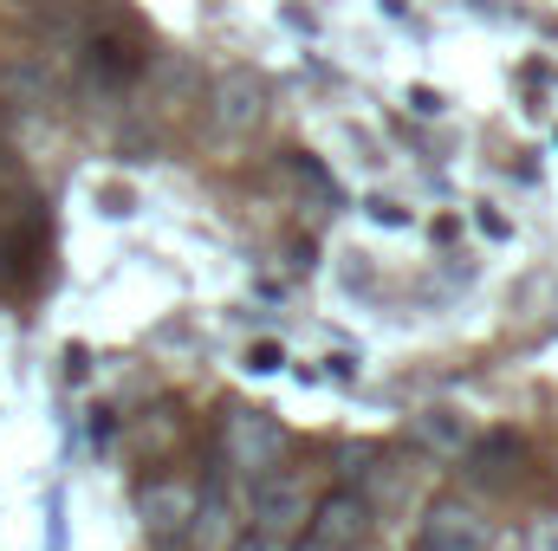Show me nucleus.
Here are the masks:
<instances>
[{
	"label": "nucleus",
	"instance_id": "nucleus-1",
	"mask_svg": "<svg viewBox=\"0 0 558 551\" xmlns=\"http://www.w3.org/2000/svg\"><path fill=\"white\" fill-rule=\"evenodd\" d=\"M279 454H286V428H279L267 409H228L221 415V461L241 467L247 480L267 474Z\"/></svg>",
	"mask_w": 558,
	"mask_h": 551
},
{
	"label": "nucleus",
	"instance_id": "nucleus-2",
	"mask_svg": "<svg viewBox=\"0 0 558 551\" xmlns=\"http://www.w3.org/2000/svg\"><path fill=\"white\" fill-rule=\"evenodd\" d=\"M305 539H312L318 551H357L364 539H371V500L351 493V487L325 493V500L312 506V519H305Z\"/></svg>",
	"mask_w": 558,
	"mask_h": 551
},
{
	"label": "nucleus",
	"instance_id": "nucleus-3",
	"mask_svg": "<svg viewBox=\"0 0 558 551\" xmlns=\"http://www.w3.org/2000/svg\"><path fill=\"white\" fill-rule=\"evenodd\" d=\"M247 506H254V526L260 532H292V526H305L312 519V500H305V480L299 474H279V467H267V474H254V493H247Z\"/></svg>",
	"mask_w": 558,
	"mask_h": 551
},
{
	"label": "nucleus",
	"instance_id": "nucleus-4",
	"mask_svg": "<svg viewBox=\"0 0 558 551\" xmlns=\"http://www.w3.org/2000/svg\"><path fill=\"white\" fill-rule=\"evenodd\" d=\"M137 519H143V532H149V546H182L189 539V519H195V487L149 480L137 493Z\"/></svg>",
	"mask_w": 558,
	"mask_h": 551
},
{
	"label": "nucleus",
	"instance_id": "nucleus-5",
	"mask_svg": "<svg viewBox=\"0 0 558 551\" xmlns=\"http://www.w3.org/2000/svg\"><path fill=\"white\" fill-rule=\"evenodd\" d=\"M416 546L422 551H494V532H487V519H481L474 506L435 500L428 519H422V532H416Z\"/></svg>",
	"mask_w": 558,
	"mask_h": 551
},
{
	"label": "nucleus",
	"instance_id": "nucleus-6",
	"mask_svg": "<svg viewBox=\"0 0 558 551\" xmlns=\"http://www.w3.org/2000/svg\"><path fill=\"white\" fill-rule=\"evenodd\" d=\"M260 111H267V85H260L254 72H221V78H215V124H221L228 137L254 131Z\"/></svg>",
	"mask_w": 558,
	"mask_h": 551
},
{
	"label": "nucleus",
	"instance_id": "nucleus-7",
	"mask_svg": "<svg viewBox=\"0 0 558 551\" xmlns=\"http://www.w3.org/2000/svg\"><path fill=\"white\" fill-rule=\"evenodd\" d=\"M468 480L474 487H507L513 474H520V441L513 434H481V441H468Z\"/></svg>",
	"mask_w": 558,
	"mask_h": 551
},
{
	"label": "nucleus",
	"instance_id": "nucleus-8",
	"mask_svg": "<svg viewBox=\"0 0 558 551\" xmlns=\"http://www.w3.org/2000/svg\"><path fill=\"white\" fill-rule=\"evenodd\" d=\"M189 546H195V551H228V546H234V506H228V493H221V487H208V493H195V519H189Z\"/></svg>",
	"mask_w": 558,
	"mask_h": 551
},
{
	"label": "nucleus",
	"instance_id": "nucleus-9",
	"mask_svg": "<svg viewBox=\"0 0 558 551\" xmlns=\"http://www.w3.org/2000/svg\"><path fill=\"white\" fill-rule=\"evenodd\" d=\"M410 428H416V441L428 448V454H461V448L474 441V428H468L461 409H422Z\"/></svg>",
	"mask_w": 558,
	"mask_h": 551
},
{
	"label": "nucleus",
	"instance_id": "nucleus-10",
	"mask_svg": "<svg viewBox=\"0 0 558 551\" xmlns=\"http://www.w3.org/2000/svg\"><path fill=\"white\" fill-rule=\"evenodd\" d=\"M247 370H254V377H274V370H286V351H279L274 338H260V344L247 351Z\"/></svg>",
	"mask_w": 558,
	"mask_h": 551
},
{
	"label": "nucleus",
	"instance_id": "nucleus-11",
	"mask_svg": "<svg viewBox=\"0 0 558 551\" xmlns=\"http://www.w3.org/2000/svg\"><path fill=\"white\" fill-rule=\"evenodd\" d=\"M364 215H371V221H384V228H403V221H410L397 201H364Z\"/></svg>",
	"mask_w": 558,
	"mask_h": 551
},
{
	"label": "nucleus",
	"instance_id": "nucleus-12",
	"mask_svg": "<svg viewBox=\"0 0 558 551\" xmlns=\"http://www.w3.org/2000/svg\"><path fill=\"white\" fill-rule=\"evenodd\" d=\"M228 551H279V539L274 532H254V539H234Z\"/></svg>",
	"mask_w": 558,
	"mask_h": 551
},
{
	"label": "nucleus",
	"instance_id": "nucleus-13",
	"mask_svg": "<svg viewBox=\"0 0 558 551\" xmlns=\"http://www.w3.org/2000/svg\"><path fill=\"white\" fill-rule=\"evenodd\" d=\"M410 105H416L422 118H435V111H441V98H435V91H422V85H416V91H410Z\"/></svg>",
	"mask_w": 558,
	"mask_h": 551
}]
</instances>
